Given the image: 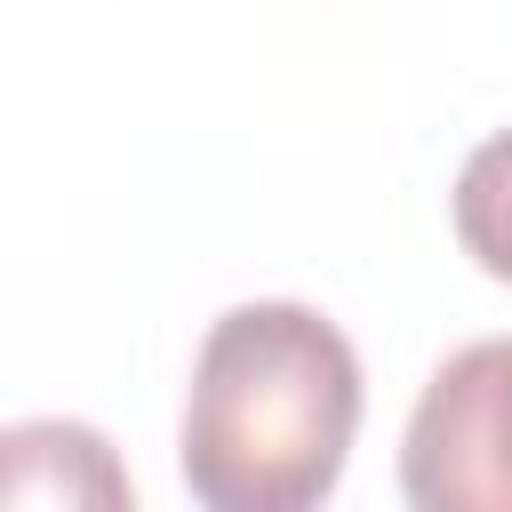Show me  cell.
<instances>
[{"label": "cell", "instance_id": "cell-2", "mask_svg": "<svg viewBox=\"0 0 512 512\" xmlns=\"http://www.w3.org/2000/svg\"><path fill=\"white\" fill-rule=\"evenodd\" d=\"M408 512H512V336H480L432 368L400 432Z\"/></svg>", "mask_w": 512, "mask_h": 512}, {"label": "cell", "instance_id": "cell-1", "mask_svg": "<svg viewBox=\"0 0 512 512\" xmlns=\"http://www.w3.org/2000/svg\"><path fill=\"white\" fill-rule=\"evenodd\" d=\"M360 352L312 304H232L192 360L176 464L200 512H320L360 432Z\"/></svg>", "mask_w": 512, "mask_h": 512}, {"label": "cell", "instance_id": "cell-4", "mask_svg": "<svg viewBox=\"0 0 512 512\" xmlns=\"http://www.w3.org/2000/svg\"><path fill=\"white\" fill-rule=\"evenodd\" d=\"M456 240L488 280H512V128H496L488 144H472V160L456 168L448 192Z\"/></svg>", "mask_w": 512, "mask_h": 512}, {"label": "cell", "instance_id": "cell-3", "mask_svg": "<svg viewBox=\"0 0 512 512\" xmlns=\"http://www.w3.org/2000/svg\"><path fill=\"white\" fill-rule=\"evenodd\" d=\"M0 512H136L120 448L80 416H24L0 432Z\"/></svg>", "mask_w": 512, "mask_h": 512}]
</instances>
